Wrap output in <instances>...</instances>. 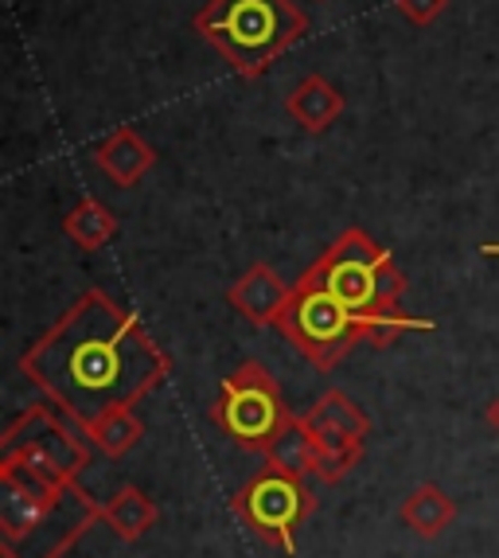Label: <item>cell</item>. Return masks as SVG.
<instances>
[{
  "label": "cell",
  "instance_id": "obj_8",
  "mask_svg": "<svg viewBox=\"0 0 499 558\" xmlns=\"http://www.w3.org/2000/svg\"><path fill=\"white\" fill-rule=\"evenodd\" d=\"M301 422H305V429L316 441V469H313L316 481L336 484L363 461L370 418L352 395L336 391V387L324 391L320 399L301 414Z\"/></svg>",
  "mask_w": 499,
  "mask_h": 558
},
{
  "label": "cell",
  "instance_id": "obj_19",
  "mask_svg": "<svg viewBox=\"0 0 499 558\" xmlns=\"http://www.w3.org/2000/svg\"><path fill=\"white\" fill-rule=\"evenodd\" d=\"M484 418H488V426H491V434L499 438V395L488 402V410H484Z\"/></svg>",
  "mask_w": 499,
  "mask_h": 558
},
{
  "label": "cell",
  "instance_id": "obj_4",
  "mask_svg": "<svg viewBox=\"0 0 499 558\" xmlns=\"http://www.w3.org/2000/svg\"><path fill=\"white\" fill-rule=\"evenodd\" d=\"M90 465V446L78 441L56 410L39 402L9 422L0 441V481H16L56 496Z\"/></svg>",
  "mask_w": 499,
  "mask_h": 558
},
{
  "label": "cell",
  "instance_id": "obj_10",
  "mask_svg": "<svg viewBox=\"0 0 499 558\" xmlns=\"http://www.w3.org/2000/svg\"><path fill=\"white\" fill-rule=\"evenodd\" d=\"M289 289L293 286H285L273 266L254 262V266L227 289V305H231L242 320L266 328V325H278L281 308H285V301H289Z\"/></svg>",
  "mask_w": 499,
  "mask_h": 558
},
{
  "label": "cell",
  "instance_id": "obj_18",
  "mask_svg": "<svg viewBox=\"0 0 499 558\" xmlns=\"http://www.w3.org/2000/svg\"><path fill=\"white\" fill-rule=\"evenodd\" d=\"M394 4L410 24H417V28H429L437 16L449 12V0H394Z\"/></svg>",
  "mask_w": 499,
  "mask_h": 558
},
{
  "label": "cell",
  "instance_id": "obj_2",
  "mask_svg": "<svg viewBox=\"0 0 499 558\" xmlns=\"http://www.w3.org/2000/svg\"><path fill=\"white\" fill-rule=\"evenodd\" d=\"M278 328L296 352L313 363L316 372H332L355 344L370 340L375 348H390L398 332H429L434 320H417L406 313H355L340 298H332L308 274L293 281L289 301L281 308Z\"/></svg>",
  "mask_w": 499,
  "mask_h": 558
},
{
  "label": "cell",
  "instance_id": "obj_6",
  "mask_svg": "<svg viewBox=\"0 0 499 558\" xmlns=\"http://www.w3.org/2000/svg\"><path fill=\"white\" fill-rule=\"evenodd\" d=\"M293 410L281 399L278 379L269 375L266 363L246 360L239 363L219 387V402L211 407V422L246 453H261L273 446L281 429L289 426Z\"/></svg>",
  "mask_w": 499,
  "mask_h": 558
},
{
  "label": "cell",
  "instance_id": "obj_7",
  "mask_svg": "<svg viewBox=\"0 0 499 558\" xmlns=\"http://www.w3.org/2000/svg\"><path fill=\"white\" fill-rule=\"evenodd\" d=\"M234 512L246 523L258 539L269 547H278L281 555H296V531L308 515L316 512L313 488L305 476H293L285 469H258V476H249V484L234 496Z\"/></svg>",
  "mask_w": 499,
  "mask_h": 558
},
{
  "label": "cell",
  "instance_id": "obj_15",
  "mask_svg": "<svg viewBox=\"0 0 499 558\" xmlns=\"http://www.w3.org/2000/svg\"><path fill=\"white\" fill-rule=\"evenodd\" d=\"M83 434L90 438L94 449H102L106 457H125L130 449L141 446V438H145V422L137 418V410L130 407V402H118V407L102 410L94 422H86Z\"/></svg>",
  "mask_w": 499,
  "mask_h": 558
},
{
  "label": "cell",
  "instance_id": "obj_12",
  "mask_svg": "<svg viewBox=\"0 0 499 558\" xmlns=\"http://www.w3.org/2000/svg\"><path fill=\"white\" fill-rule=\"evenodd\" d=\"M94 165L102 168L118 187H137L141 177L157 165V153H153V145L141 141L133 125H118L102 145H94Z\"/></svg>",
  "mask_w": 499,
  "mask_h": 558
},
{
  "label": "cell",
  "instance_id": "obj_13",
  "mask_svg": "<svg viewBox=\"0 0 499 558\" xmlns=\"http://www.w3.org/2000/svg\"><path fill=\"white\" fill-rule=\"evenodd\" d=\"M398 520L414 531L417 539H437L457 523V500L441 484H417L406 500L398 504Z\"/></svg>",
  "mask_w": 499,
  "mask_h": 558
},
{
  "label": "cell",
  "instance_id": "obj_9",
  "mask_svg": "<svg viewBox=\"0 0 499 558\" xmlns=\"http://www.w3.org/2000/svg\"><path fill=\"white\" fill-rule=\"evenodd\" d=\"M98 520H102V504L90 500V493H83L78 481H71L20 539L0 543V550L4 558H63Z\"/></svg>",
  "mask_w": 499,
  "mask_h": 558
},
{
  "label": "cell",
  "instance_id": "obj_1",
  "mask_svg": "<svg viewBox=\"0 0 499 558\" xmlns=\"http://www.w3.org/2000/svg\"><path fill=\"white\" fill-rule=\"evenodd\" d=\"M20 372L63 410L74 426L94 422L118 402H141L172 372L165 348L145 332L137 313L86 289L56 325L20 355Z\"/></svg>",
  "mask_w": 499,
  "mask_h": 558
},
{
  "label": "cell",
  "instance_id": "obj_20",
  "mask_svg": "<svg viewBox=\"0 0 499 558\" xmlns=\"http://www.w3.org/2000/svg\"><path fill=\"white\" fill-rule=\"evenodd\" d=\"M480 254H484V258H499V242H484Z\"/></svg>",
  "mask_w": 499,
  "mask_h": 558
},
{
  "label": "cell",
  "instance_id": "obj_5",
  "mask_svg": "<svg viewBox=\"0 0 499 558\" xmlns=\"http://www.w3.org/2000/svg\"><path fill=\"white\" fill-rule=\"evenodd\" d=\"M305 274L355 313H402V298L410 289L387 246L360 227H348Z\"/></svg>",
  "mask_w": 499,
  "mask_h": 558
},
{
  "label": "cell",
  "instance_id": "obj_3",
  "mask_svg": "<svg viewBox=\"0 0 499 558\" xmlns=\"http://www.w3.org/2000/svg\"><path fill=\"white\" fill-rule=\"evenodd\" d=\"M192 24L242 78H261L308 32L293 0H207Z\"/></svg>",
  "mask_w": 499,
  "mask_h": 558
},
{
  "label": "cell",
  "instance_id": "obj_11",
  "mask_svg": "<svg viewBox=\"0 0 499 558\" xmlns=\"http://www.w3.org/2000/svg\"><path fill=\"white\" fill-rule=\"evenodd\" d=\"M343 110H348V98L332 78L324 75H305L285 98V113L305 133H328Z\"/></svg>",
  "mask_w": 499,
  "mask_h": 558
},
{
  "label": "cell",
  "instance_id": "obj_14",
  "mask_svg": "<svg viewBox=\"0 0 499 558\" xmlns=\"http://www.w3.org/2000/svg\"><path fill=\"white\" fill-rule=\"evenodd\" d=\"M160 520L157 500H148V493H141L137 484H125L118 496L102 504V523H110V531L121 543L145 539V531H153Z\"/></svg>",
  "mask_w": 499,
  "mask_h": 558
},
{
  "label": "cell",
  "instance_id": "obj_17",
  "mask_svg": "<svg viewBox=\"0 0 499 558\" xmlns=\"http://www.w3.org/2000/svg\"><path fill=\"white\" fill-rule=\"evenodd\" d=\"M266 465L285 469V473L305 476V481L313 476L316 441H313V434L305 429V422H301V414H293V418H289V426L281 429L278 438H273V446L266 449Z\"/></svg>",
  "mask_w": 499,
  "mask_h": 558
},
{
  "label": "cell",
  "instance_id": "obj_16",
  "mask_svg": "<svg viewBox=\"0 0 499 558\" xmlns=\"http://www.w3.org/2000/svg\"><path fill=\"white\" fill-rule=\"evenodd\" d=\"M63 234L74 242V246H83V251H102L106 242L118 234V215H113L102 199L83 196L71 211H66Z\"/></svg>",
  "mask_w": 499,
  "mask_h": 558
}]
</instances>
